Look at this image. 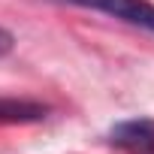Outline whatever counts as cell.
Masks as SVG:
<instances>
[{"instance_id": "cell-1", "label": "cell", "mask_w": 154, "mask_h": 154, "mask_svg": "<svg viewBox=\"0 0 154 154\" xmlns=\"http://www.w3.org/2000/svg\"><path fill=\"white\" fill-rule=\"evenodd\" d=\"M51 3H69V6L94 9V12L112 15L118 21H127L133 27L154 33V3H148V0H51Z\"/></svg>"}, {"instance_id": "cell-4", "label": "cell", "mask_w": 154, "mask_h": 154, "mask_svg": "<svg viewBox=\"0 0 154 154\" xmlns=\"http://www.w3.org/2000/svg\"><path fill=\"white\" fill-rule=\"evenodd\" d=\"M12 48H15V36H12L6 27H0V57L12 54Z\"/></svg>"}, {"instance_id": "cell-3", "label": "cell", "mask_w": 154, "mask_h": 154, "mask_svg": "<svg viewBox=\"0 0 154 154\" xmlns=\"http://www.w3.org/2000/svg\"><path fill=\"white\" fill-rule=\"evenodd\" d=\"M48 118V106L36 100L0 97V124H39Z\"/></svg>"}, {"instance_id": "cell-2", "label": "cell", "mask_w": 154, "mask_h": 154, "mask_svg": "<svg viewBox=\"0 0 154 154\" xmlns=\"http://www.w3.org/2000/svg\"><path fill=\"white\" fill-rule=\"evenodd\" d=\"M109 145L133 151V154H154V121L133 118V121L115 124L109 130Z\"/></svg>"}]
</instances>
